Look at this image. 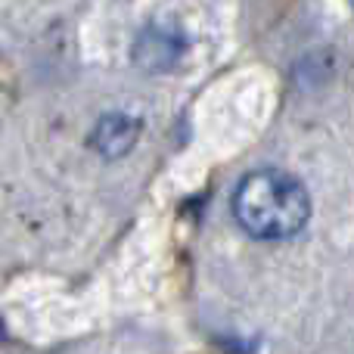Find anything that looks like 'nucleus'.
<instances>
[{
    "mask_svg": "<svg viewBox=\"0 0 354 354\" xmlns=\"http://www.w3.org/2000/svg\"><path fill=\"white\" fill-rule=\"evenodd\" d=\"M137 134H140V124L131 115H124V112H106L97 122V128H93L91 143L106 159H122L124 153L134 149Z\"/></svg>",
    "mask_w": 354,
    "mask_h": 354,
    "instance_id": "7ed1b4c3",
    "label": "nucleus"
},
{
    "mask_svg": "<svg viewBox=\"0 0 354 354\" xmlns=\"http://www.w3.org/2000/svg\"><path fill=\"white\" fill-rule=\"evenodd\" d=\"M236 221L258 239L295 236L311 218V196L299 177L286 171H252L233 196Z\"/></svg>",
    "mask_w": 354,
    "mask_h": 354,
    "instance_id": "f257e3e1",
    "label": "nucleus"
},
{
    "mask_svg": "<svg viewBox=\"0 0 354 354\" xmlns=\"http://www.w3.org/2000/svg\"><path fill=\"white\" fill-rule=\"evenodd\" d=\"M183 53V37L168 25H149L134 44V62L147 72H168Z\"/></svg>",
    "mask_w": 354,
    "mask_h": 354,
    "instance_id": "f03ea898",
    "label": "nucleus"
}]
</instances>
